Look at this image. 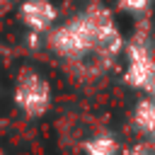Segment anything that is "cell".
Here are the masks:
<instances>
[{"instance_id":"3","label":"cell","mask_w":155,"mask_h":155,"mask_svg":"<svg viewBox=\"0 0 155 155\" xmlns=\"http://www.w3.org/2000/svg\"><path fill=\"white\" fill-rule=\"evenodd\" d=\"M17 17L31 34H46L58 22V7L53 0H22Z\"/></svg>"},{"instance_id":"9","label":"cell","mask_w":155,"mask_h":155,"mask_svg":"<svg viewBox=\"0 0 155 155\" xmlns=\"http://www.w3.org/2000/svg\"><path fill=\"white\" fill-rule=\"evenodd\" d=\"M150 143H153V145H155V138H150Z\"/></svg>"},{"instance_id":"4","label":"cell","mask_w":155,"mask_h":155,"mask_svg":"<svg viewBox=\"0 0 155 155\" xmlns=\"http://www.w3.org/2000/svg\"><path fill=\"white\" fill-rule=\"evenodd\" d=\"M131 124L138 133L145 136V140L155 138V99L153 97H140L133 107Z\"/></svg>"},{"instance_id":"1","label":"cell","mask_w":155,"mask_h":155,"mask_svg":"<svg viewBox=\"0 0 155 155\" xmlns=\"http://www.w3.org/2000/svg\"><path fill=\"white\" fill-rule=\"evenodd\" d=\"M44 36L51 53L65 61L97 58L102 63H111L116 56L124 53L126 46L114 12L99 2L82 7L63 22H56V27Z\"/></svg>"},{"instance_id":"6","label":"cell","mask_w":155,"mask_h":155,"mask_svg":"<svg viewBox=\"0 0 155 155\" xmlns=\"http://www.w3.org/2000/svg\"><path fill=\"white\" fill-rule=\"evenodd\" d=\"M114 2L121 12L133 15V17H143L155 7V0H114Z\"/></svg>"},{"instance_id":"5","label":"cell","mask_w":155,"mask_h":155,"mask_svg":"<svg viewBox=\"0 0 155 155\" xmlns=\"http://www.w3.org/2000/svg\"><path fill=\"white\" fill-rule=\"evenodd\" d=\"M85 153L87 155H119V143L111 133H99L85 140Z\"/></svg>"},{"instance_id":"2","label":"cell","mask_w":155,"mask_h":155,"mask_svg":"<svg viewBox=\"0 0 155 155\" xmlns=\"http://www.w3.org/2000/svg\"><path fill=\"white\" fill-rule=\"evenodd\" d=\"M51 85L48 80L39 73V70H31V68H24L19 75H17V82H15V92H12V99L17 104L19 111H24L29 119H36V116H44L51 107Z\"/></svg>"},{"instance_id":"7","label":"cell","mask_w":155,"mask_h":155,"mask_svg":"<svg viewBox=\"0 0 155 155\" xmlns=\"http://www.w3.org/2000/svg\"><path fill=\"white\" fill-rule=\"evenodd\" d=\"M143 94L155 99V61H153V70H150V75H148V82H145V87H143Z\"/></svg>"},{"instance_id":"8","label":"cell","mask_w":155,"mask_h":155,"mask_svg":"<svg viewBox=\"0 0 155 155\" xmlns=\"http://www.w3.org/2000/svg\"><path fill=\"white\" fill-rule=\"evenodd\" d=\"M12 2H15V0H0V10H2V7H7V5H12Z\"/></svg>"}]
</instances>
